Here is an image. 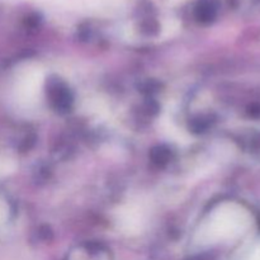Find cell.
Masks as SVG:
<instances>
[{
	"label": "cell",
	"instance_id": "cell-1",
	"mask_svg": "<svg viewBox=\"0 0 260 260\" xmlns=\"http://www.w3.org/2000/svg\"><path fill=\"white\" fill-rule=\"evenodd\" d=\"M239 225L238 211L230 206H218L200 225L196 234V243L202 246L218 243L230 238Z\"/></svg>",
	"mask_w": 260,
	"mask_h": 260
},
{
	"label": "cell",
	"instance_id": "cell-2",
	"mask_svg": "<svg viewBox=\"0 0 260 260\" xmlns=\"http://www.w3.org/2000/svg\"><path fill=\"white\" fill-rule=\"evenodd\" d=\"M43 84V71L37 65H27L18 75L17 96L24 106H36Z\"/></svg>",
	"mask_w": 260,
	"mask_h": 260
},
{
	"label": "cell",
	"instance_id": "cell-3",
	"mask_svg": "<svg viewBox=\"0 0 260 260\" xmlns=\"http://www.w3.org/2000/svg\"><path fill=\"white\" fill-rule=\"evenodd\" d=\"M149 217V208L141 200H135L119 207L116 222L126 234H139L144 230Z\"/></svg>",
	"mask_w": 260,
	"mask_h": 260
}]
</instances>
